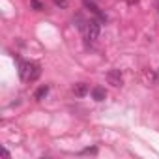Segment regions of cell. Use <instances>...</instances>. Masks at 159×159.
<instances>
[{
	"mask_svg": "<svg viewBox=\"0 0 159 159\" xmlns=\"http://www.w3.org/2000/svg\"><path fill=\"white\" fill-rule=\"evenodd\" d=\"M39 75H41V67H39V64H36V62H28V60L19 62V77L23 79L25 83H34Z\"/></svg>",
	"mask_w": 159,
	"mask_h": 159,
	"instance_id": "obj_1",
	"label": "cell"
},
{
	"mask_svg": "<svg viewBox=\"0 0 159 159\" xmlns=\"http://www.w3.org/2000/svg\"><path fill=\"white\" fill-rule=\"evenodd\" d=\"M81 30H83L84 39H86L88 43H94V41L98 39V36H99V21H96V19L84 21V25L81 26Z\"/></svg>",
	"mask_w": 159,
	"mask_h": 159,
	"instance_id": "obj_2",
	"label": "cell"
},
{
	"mask_svg": "<svg viewBox=\"0 0 159 159\" xmlns=\"http://www.w3.org/2000/svg\"><path fill=\"white\" fill-rule=\"evenodd\" d=\"M107 81H109V84H112V86H122L124 79H122L120 69H111V71L107 73Z\"/></svg>",
	"mask_w": 159,
	"mask_h": 159,
	"instance_id": "obj_3",
	"label": "cell"
},
{
	"mask_svg": "<svg viewBox=\"0 0 159 159\" xmlns=\"http://www.w3.org/2000/svg\"><path fill=\"white\" fill-rule=\"evenodd\" d=\"M83 4H84V8H86V10H90V11H92L94 15H98V17H99L101 21H107V17H105V15H103V13L99 11V8H98V6H96L94 2H90V0H84Z\"/></svg>",
	"mask_w": 159,
	"mask_h": 159,
	"instance_id": "obj_4",
	"label": "cell"
},
{
	"mask_svg": "<svg viewBox=\"0 0 159 159\" xmlns=\"http://www.w3.org/2000/svg\"><path fill=\"white\" fill-rule=\"evenodd\" d=\"M92 98H94L96 101H105L107 90H105L103 86H94V88H92Z\"/></svg>",
	"mask_w": 159,
	"mask_h": 159,
	"instance_id": "obj_5",
	"label": "cell"
},
{
	"mask_svg": "<svg viewBox=\"0 0 159 159\" xmlns=\"http://www.w3.org/2000/svg\"><path fill=\"white\" fill-rule=\"evenodd\" d=\"M86 92H88V84H84V83H77V84H73V94H75V96L83 98V96H86Z\"/></svg>",
	"mask_w": 159,
	"mask_h": 159,
	"instance_id": "obj_6",
	"label": "cell"
},
{
	"mask_svg": "<svg viewBox=\"0 0 159 159\" xmlns=\"http://www.w3.org/2000/svg\"><path fill=\"white\" fill-rule=\"evenodd\" d=\"M47 94H49V86H47V84H43V86H39V88L36 90V94H34V98H36L38 101H41V99H43V98H45Z\"/></svg>",
	"mask_w": 159,
	"mask_h": 159,
	"instance_id": "obj_7",
	"label": "cell"
},
{
	"mask_svg": "<svg viewBox=\"0 0 159 159\" xmlns=\"http://www.w3.org/2000/svg\"><path fill=\"white\" fill-rule=\"evenodd\" d=\"M30 6H32L36 11H41V10H45V6L39 2V0H30Z\"/></svg>",
	"mask_w": 159,
	"mask_h": 159,
	"instance_id": "obj_8",
	"label": "cell"
},
{
	"mask_svg": "<svg viewBox=\"0 0 159 159\" xmlns=\"http://www.w3.org/2000/svg\"><path fill=\"white\" fill-rule=\"evenodd\" d=\"M54 4L60 8H67V0H54Z\"/></svg>",
	"mask_w": 159,
	"mask_h": 159,
	"instance_id": "obj_9",
	"label": "cell"
},
{
	"mask_svg": "<svg viewBox=\"0 0 159 159\" xmlns=\"http://www.w3.org/2000/svg\"><path fill=\"white\" fill-rule=\"evenodd\" d=\"M83 153H98V148H86L83 150Z\"/></svg>",
	"mask_w": 159,
	"mask_h": 159,
	"instance_id": "obj_10",
	"label": "cell"
},
{
	"mask_svg": "<svg viewBox=\"0 0 159 159\" xmlns=\"http://www.w3.org/2000/svg\"><path fill=\"white\" fill-rule=\"evenodd\" d=\"M127 2H129V4H137V2H139V0H127Z\"/></svg>",
	"mask_w": 159,
	"mask_h": 159,
	"instance_id": "obj_11",
	"label": "cell"
},
{
	"mask_svg": "<svg viewBox=\"0 0 159 159\" xmlns=\"http://www.w3.org/2000/svg\"><path fill=\"white\" fill-rule=\"evenodd\" d=\"M157 81H159V71H157Z\"/></svg>",
	"mask_w": 159,
	"mask_h": 159,
	"instance_id": "obj_12",
	"label": "cell"
},
{
	"mask_svg": "<svg viewBox=\"0 0 159 159\" xmlns=\"http://www.w3.org/2000/svg\"><path fill=\"white\" fill-rule=\"evenodd\" d=\"M157 11H159V2H157Z\"/></svg>",
	"mask_w": 159,
	"mask_h": 159,
	"instance_id": "obj_13",
	"label": "cell"
}]
</instances>
